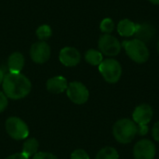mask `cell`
Returning a JSON list of instances; mask_svg holds the SVG:
<instances>
[{"label": "cell", "mask_w": 159, "mask_h": 159, "mask_svg": "<svg viewBox=\"0 0 159 159\" xmlns=\"http://www.w3.org/2000/svg\"><path fill=\"white\" fill-rule=\"evenodd\" d=\"M156 35V28L148 22L136 23V31L134 34V37L139 39L145 44L152 39H154Z\"/></svg>", "instance_id": "obj_12"}, {"label": "cell", "mask_w": 159, "mask_h": 159, "mask_svg": "<svg viewBox=\"0 0 159 159\" xmlns=\"http://www.w3.org/2000/svg\"><path fill=\"white\" fill-rule=\"evenodd\" d=\"M4 77H5V74H4L3 70L0 68V84L3 82V80H4Z\"/></svg>", "instance_id": "obj_27"}, {"label": "cell", "mask_w": 159, "mask_h": 159, "mask_svg": "<svg viewBox=\"0 0 159 159\" xmlns=\"http://www.w3.org/2000/svg\"><path fill=\"white\" fill-rule=\"evenodd\" d=\"M38 149V142L34 138L28 139L22 147V154L25 155L27 157H32L33 155H35Z\"/></svg>", "instance_id": "obj_17"}, {"label": "cell", "mask_w": 159, "mask_h": 159, "mask_svg": "<svg viewBox=\"0 0 159 159\" xmlns=\"http://www.w3.org/2000/svg\"><path fill=\"white\" fill-rule=\"evenodd\" d=\"M7 106V98L5 93L0 91V113L3 112Z\"/></svg>", "instance_id": "obj_23"}, {"label": "cell", "mask_w": 159, "mask_h": 159, "mask_svg": "<svg viewBox=\"0 0 159 159\" xmlns=\"http://www.w3.org/2000/svg\"><path fill=\"white\" fill-rule=\"evenodd\" d=\"M85 60L88 63L93 66H99L103 61V55L100 50L90 48L85 53Z\"/></svg>", "instance_id": "obj_16"}, {"label": "cell", "mask_w": 159, "mask_h": 159, "mask_svg": "<svg viewBox=\"0 0 159 159\" xmlns=\"http://www.w3.org/2000/svg\"><path fill=\"white\" fill-rule=\"evenodd\" d=\"M98 48L99 50L102 53V55L108 57H115L120 53L122 45L116 36L112 34H103L100 36L98 40Z\"/></svg>", "instance_id": "obj_5"}, {"label": "cell", "mask_w": 159, "mask_h": 159, "mask_svg": "<svg viewBox=\"0 0 159 159\" xmlns=\"http://www.w3.org/2000/svg\"><path fill=\"white\" fill-rule=\"evenodd\" d=\"M67 80L63 76H54L48 80L47 89L49 92L59 94L67 89Z\"/></svg>", "instance_id": "obj_13"}, {"label": "cell", "mask_w": 159, "mask_h": 159, "mask_svg": "<svg viewBox=\"0 0 159 159\" xmlns=\"http://www.w3.org/2000/svg\"><path fill=\"white\" fill-rule=\"evenodd\" d=\"M67 96L73 102L76 104H83L89 100V92L84 84L75 81L68 85Z\"/></svg>", "instance_id": "obj_7"}, {"label": "cell", "mask_w": 159, "mask_h": 159, "mask_svg": "<svg viewBox=\"0 0 159 159\" xmlns=\"http://www.w3.org/2000/svg\"><path fill=\"white\" fill-rule=\"evenodd\" d=\"M152 135H153L154 139L159 143V121H157L154 125L153 129H152Z\"/></svg>", "instance_id": "obj_24"}, {"label": "cell", "mask_w": 159, "mask_h": 159, "mask_svg": "<svg viewBox=\"0 0 159 159\" xmlns=\"http://www.w3.org/2000/svg\"><path fill=\"white\" fill-rule=\"evenodd\" d=\"M148 126H138V134L140 135H145L148 132Z\"/></svg>", "instance_id": "obj_25"}, {"label": "cell", "mask_w": 159, "mask_h": 159, "mask_svg": "<svg viewBox=\"0 0 159 159\" xmlns=\"http://www.w3.org/2000/svg\"><path fill=\"white\" fill-rule=\"evenodd\" d=\"M60 61L67 67H74L80 62L81 54L75 48L65 47L60 51Z\"/></svg>", "instance_id": "obj_11"}, {"label": "cell", "mask_w": 159, "mask_h": 159, "mask_svg": "<svg viewBox=\"0 0 159 159\" xmlns=\"http://www.w3.org/2000/svg\"><path fill=\"white\" fill-rule=\"evenodd\" d=\"M150 3H152V4H154V5H157L159 6V0H148Z\"/></svg>", "instance_id": "obj_28"}, {"label": "cell", "mask_w": 159, "mask_h": 159, "mask_svg": "<svg viewBox=\"0 0 159 159\" xmlns=\"http://www.w3.org/2000/svg\"><path fill=\"white\" fill-rule=\"evenodd\" d=\"M33 159H58L54 155L49 153H37Z\"/></svg>", "instance_id": "obj_22"}, {"label": "cell", "mask_w": 159, "mask_h": 159, "mask_svg": "<svg viewBox=\"0 0 159 159\" xmlns=\"http://www.w3.org/2000/svg\"><path fill=\"white\" fill-rule=\"evenodd\" d=\"M51 54L50 47L46 41H37L31 46L30 56L35 63H45L48 61Z\"/></svg>", "instance_id": "obj_9"}, {"label": "cell", "mask_w": 159, "mask_h": 159, "mask_svg": "<svg viewBox=\"0 0 159 159\" xmlns=\"http://www.w3.org/2000/svg\"><path fill=\"white\" fill-rule=\"evenodd\" d=\"M3 90L7 98L19 100L29 94L31 91V82L22 74L8 73L5 75L3 80Z\"/></svg>", "instance_id": "obj_1"}, {"label": "cell", "mask_w": 159, "mask_h": 159, "mask_svg": "<svg viewBox=\"0 0 159 159\" xmlns=\"http://www.w3.org/2000/svg\"><path fill=\"white\" fill-rule=\"evenodd\" d=\"M6 129L7 134L15 140H23L28 137L29 129L27 125L18 117H9L6 122Z\"/></svg>", "instance_id": "obj_6"}, {"label": "cell", "mask_w": 159, "mask_h": 159, "mask_svg": "<svg viewBox=\"0 0 159 159\" xmlns=\"http://www.w3.org/2000/svg\"><path fill=\"white\" fill-rule=\"evenodd\" d=\"M36 36L40 41H45L52 35V29L48 24H43L36 29Z\"/></svg>", "instance_id": "obj_19"}, {"label": "cell", "mask_w": 159, "mask_h": 159, "mask_svg": "<svg viewBox=\"0 0 159 159\" xmlns=\"http://www.w3.org/2000/svg\"><path fill=\"white\" fill-rule=\"evenodd\" d=\"M138 134L137 124L129 118H122L116 121L113 127L114 138L122 144L131 143Z\"/></svg>", "instance_id": "obj_2"}, {"label": "cell", "mask_w": 159, "mask_h": 159, "mask_svg": "<svg viewBox=\"0 0 159 159\" xmlns=\"http://www.w3.org/2000/svg\"><path fill=\"white\" fill-rule=\"evenodd\" d=\"M115 22L111 18H105L101 21L100 24V29L103 34H111V33L114 32L115 30Z\"/></svg>", "instance_id": "obj_20"}, {"label": "cell", "mask_w": 159, "mask_h": 159, "mask_svg": "<svg viewBox=\"0 0 159 159\" xmlns=\"http://www.w3.org/2000/svg\"><path fill=\"white\" fill-rule=\"evenodd\" d=\"M99 71L103 79L110 84L118 82L122 75V66L119 61L115 59L103 60L99 65Z\"/></svg>", "instance_id": "obj_4"}, {"label": "cell", "mask_w": 159, "mask_h": 159, "mask_svg": "<svg viewBox=\"0 0 159 159\" xmlns=\"http://www.w3.org/2000/svg\"><path fill=\"white\" fill-rule=\"evenodd\" d=\"M24 66V57L20 52H13L7 60V67L9 73L19 74Z\"/></svg>", "instance_id": "obj_14"}, {"label": "cell", "mask_w": 159, "mask_h": 159, "mask_svg": "<svg viewBox=\"0 0 159 159\" xmlns=\"http://www.w3.org/2000/svg\"><path fill=\"white\" fill-rule=\"evenodd\" d=\"M156 152V145L147 139L140 140L133 147V157L135 159H154Z\"/></svg>", "instance_id": "obj_8"}, {"label": "cell", "mask_w": 159, "mask_h": 159, "mask_svg": "<svg viewBox=\"0 0 159 159\" xmlns=\"http://www.w3.org/2000/svg\"><path fill=\"white\" fill-rule=\"evenodd\" d=\"M129 58L136 63L142 64L148 61L150 52L146 44L139 39L133 38L121 43Z\"/></svg>", "instance_id": "obj_3"}, {"label": "cell", "mask_w": 159, "mask_h": 159, "mask_svg": "<svg viewBox=\"0 0 159 159\" xmlns=\"http://www.w3.org/2000/svg\"><path fill=\"white\" fill-rule=\"evenodd\" d=\"M154 116L153 108L147 104L143 103L135 108L132 114V120L137 124V126H147Z\"/></svg>", "instance_id": "obj_10"}, {"label": "cell", "mask_w": 159, "mask_h": 159, "mask_svg": "<svg viewBox=\"0 0 159 159\" xmlns=\"http://www.w3.org/2000/svg\"><path fill=\"white\" fill-rule=\"evenodd\" d=\"M95 159H119V155L116 148L107 146L99 151Z\"/></svg>", "instance_id": "obj_18"}, {"label": "cell", "mask_w": 159, "mask_h": 159, "mask_svg": "<svg viewBox=\"0 0 159 159\" xmlns=\"http://www.w3.org/2000/svg\"><path fill=\"white\" fill-rule=\"evenodd\" d=\"M71 159H89V156L86 151L78 149L73 152V154L71 155Z\"/></svg>", "instance_id": "obj_21"}, {"label": "cell", "mask_w": 159, "mask_h": 159, "mask_svg": "<svg viewBox=\"0 0 159 159\" xmlns=\"http://www.w3.org/2000/svg\"><path fill=\"white\" fill-rule=\"evenodd\" d=\"M157 52H158V54H159V40H158V42H157Z\"/></svg>", "instance_id": "obj_29"}, {"label": "cell", "mask_w": 159, "mask_h": 159, "mask_svg": "<svg viewBox=\"0 0 159 159\" xmlns=\"http://www.w3.org/2000/svg\"><path fill=\"white\" fill-rule=\"evenodd\" d=\"M117 33L124 37L133 36L136 31V23L129 19L121 20L116 26Z\"/></svg>", "instance_id": "obj_15"}, {"label": "cell", "mask_w": 159, "mask_h": 159, "mask_svg": "<svg viewBox=\"0 0 159 159\" xmlns=\"http://www.w3.org/2000/svg\"><path fill=\"white\" fill-rule=\"evenodd\" d=\"M6 159H29V157H27L25 155H23L22 153H20V154H14V155L7 157Z\"/></svg>", "instance_id": "obj_26"}]
</instances>
